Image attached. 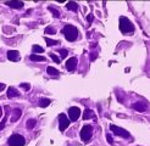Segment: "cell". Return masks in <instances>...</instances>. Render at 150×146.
Wrapping results in <instances>:
<instances>
[{
    "instance_id": "obj_1",
    "label": "cell",
    "mask_w": 150,
    "mask_h": 146,
    "mask_svg": "<svg viewBox=\"0 0 150 146\" xmlns=\"http://www.w3.org/2000/svg\"><path fill=\"white\" fill-rule=\"evenodd\" d=\"M62 33L65 34V38L69 40V41H73L77 39L78 36V31L77 28L74 26H71V25H66L62 29Z\"/></svg>"
},
{
    "instance_id": "obj_2",
    "label": "cell",
    "mask_w": 150,
    "mask_h": 146,
    "mask_svg": "<svg viewBox=\"0 0 150 146\" xmlns=\"http://www.w3.org/2000/svg\"><path fill=\"white\" fill-rule=\"evenodd\" d=\"M120 31H121L123 34L128 33V32H133L134 31V26L127 17L121 16L120 17Z\"/></svg>"
},
{
    "instance_id": "obj_3",
    "label": "cell",
    "mask_w": 150,
    "mask_h": 146,
    "mask_svg": "<svg viewBox=\"0 0 150 146\" xmlns=\"http://www.w3.org/2000/svg\"><path fill=\"white\" fill-rule=\"evenodd\" d=\"M7 144L9 146H23L26 144L25 141V138L20 135V134H13L9 138V140H7Z\"/></svg>"
},
{
    "instance_id": "obj_4",
    "label": "cell",
    "mask_w": 150,
    "mask_h": 146,
    "mask_svg": "<svg viewBox=\"0 0 150 146\" xmlns=\"http://www.w3.org/2000/svg\"><path fill=\"white\" fill-rule=\"evenodd\" d=\"M79 135H81V139L83 141H88L89 139L92 138V135H93V128L91 126H88V124H86V126L82 128Z\"/></svg>"
},
{
    "instance_id": "obj_5",
    "label": "cell",
    "mask_w": 150,
    "mask_h": 146,
    "mask_svg": "<svg viewBox=\"0 0 150 146\" xmlns=\"http://www.w3.org/2000/svg\"><path fill=\"white\" fill-rule=\"evenodd\" d=\"M110 130L114 131V134L121 136V138H125V139L129 138V133H128V131L125 130L123 128H120V127L115 126V124H111V126H110Z\"/></svg>"
},
{
    "instance_id": "obj_6",
    "label": "cell",
    "mask_w": 150,
    "mask_h": 146,
    "mask_svg": "<svg viewBox=\"0 0 150 146\" xmlns=\"http://www.w3.org/2000/svg\"><path fill=\"white\" fill-rule=\"evenodd\" d=\"M69 116H70V122H76L79 116H81V110L78 107H70L69 110Z\"/></svg>"
},
{
    "instance_id": "obj_7",
    "label": "cell",
    "mask_w": 150,
    "mask_h": 146,
    "mask_svg": "<svg viewBox=\"0 0 150 146\" xmlns=\"http://www.w3.org/2000/svg\"><path fill=\"white\" fill-rule=\"evenodd\" d=\"M59 119H60V124H59V129L60 131H64L65 129H67V127L70 126V119L66 117V114L61 113L59 116Z\"/></svg>"
},
{
    "instance_id": "obj_8",
    "label": "cell",
    "mask_w": 150,
    "mask_h": 146,
    "mask_svg": "<svg viewBox=\"0 0 150 146\" xmlns=\"http://www.w3.org/2000/svg\"><path fill=\"white\" fill-rule=\"evenodd\" d=\"M76 66H77V58L76 57H71L66 62V69L72 72V71L76 69Z\"/></svg>"
},
{
    "instance_id": "obj_9",
    "label": "cell",
    "mask_w": 150,
    "mask_h": 146,
    "mask_svg": "<svg viewBox=\"0 0 150 146\" xmlns=\"http://www.w3.org/2000/svg\"><path fill=\"white\" fill-rule=\"evenodd\" d=\"M7 58L10 61H18L20 60V53L17 50H10L7 51Z\"/></svg>"
},
{
    "instance_id": "obj_10",
    "label": "cell",
    "mask_w": 150,
    "mask_h": 146,
    "mask_svg": "<svg viewBox=\"0 0 150 146\" xmlns=\"http://www.w3.org/2000/svg\"><path fill=\"white\" fill-rule=\"evenodd\" d=\"M132 107L138 112H144L146 110V104L145 102H134V104L132 105Z\"/></svg>"
},
{
    "instance_id": "obj_11",
    "label": "cell",
    "mask_w": 150,
    "mask_h": 146,
    "mask_svg": "<svg viewBox=\"0 0 150 146\" xmlns=\"http://www.w3.org/2000/svg\"><path fill=\"white\" fill-rule=\"evenodd\" d=\"M20 95V93L15 89L13 86H9L7 88V98L9 99H12V98H17Z\"/></svg>"
},
{
    "instance_id": "obj_12",
    "label": "cell",
    "mask_w": 150,
    "mask_h": 146,
    "mask_svg": "<svg viewBox=\"0 0 150 146\" xmlns=\"http://www.w3.org/2000/svg\"><path fill=\"white\" fill-rule=\"evenodd\" d=\"M5 5L12 7V9H22L25 4L22 3V1H6Z\"/></svg>"
},
{
    "instance_id": "obj_13",
    "label": "cell",
    "mask_w": 150,
    "mask_h": 146,
    "mask_svg": "<svg viewBox=\"0 0 150 146\" xmlns=\"http://www.w3.org/2000/svg\"><path fill=\"white\" fill-rule=\"evenodd\" d=\"M21 114H22V111H21L20 108H16L13 111V116L11 117V122H16L20 118V117H21Z\"/></svg>"
},
{
    "instance_id": "obj_14",
    "label": "cell",
    "mask_w": 150,
    "mask_h": 146,
    "mask_svg": "<svg viewBox=\"0 0 150 146\" xmlns=\"http://www.w3.org/2000/svg\"><path fill=\"white\" fill-rule=\"evenodd\" d=\"M82 117H83V119H89V118H93V117H94V113H93L92 110L87 108L86 111L83 112V116H82Z\"/></svg>"
},
{
    "instance_id": "obj_15",
    "label": "cell",
    "mask_w": 150,
    "mask_h": 146,
    "mask_svg": "<svg viewBox=\"0 0 150 146\" xmlns=\"http://www.w3.org/2000/svg\"><path fill=\"white\" fill-rule=\"evenodd\" d=\"M66 6H67V9L72 10V11H77V10H78V4L74 3V1H69Z\"/></svg>"
},
{
    "instance_id": "obj_16",
    "label": "cell",
    "mask_w": 150,
    "mask_h": 146,
    "mask_svg": "<svg viewBox=\"0 0 150 146\" xmlns=\"http://www.w3.org/2000/svg\"><path fill=\"white\" fill-rule=\"evenodd\" d=\"M47 72H48V74H50V76H54V77L59 76V73H60V72H59L56 68L51 67V66H49V67L47 68Z\"/></svg>"
},
{
    "instance_id": "obj_17",
    "label": "cell",
    "mask_w": 150,
    "mask_h": 146,
    "mask_svg": "<svg viewBox=\"0 0 150 146\" xmlns=\"http://www.w3.org/2000/svg\"><path fill=\"white\" fill-rule=\"evenodd\" d=\"M29 58H31L32 61H45V57L44 56H39V55H37V54H32L31 56H29Z\"/></svg>"
},
{
    "instance_id": "obj_18",
    "label": "cell",
    "mask_w": 150,
    "mask_h": 146,
    "mask_svg": "<svg viewBox=\"0 0 150 146\" xmlns=\"http://www.w3.org/2000/svg\"><path fill=\"white\" fill-rule=\"evenodd\" d=\"M50 100L49 99H40V101H39V106L40 107H48L49 105H50Z\"/></svg>"
},
{
    "instance_id": "obj_19",
    "label": "cell",
    "mask_w": 150,
    "mask_h": 146,
    "mask_svg": "<svg viewBox=\"0 0 150 146\" xmlns=\"http://www.w3.org/2000/svg\"><path fill=\"white\" fill-rule=\"evenodd\" d=\"M35 124H37V121L35 119H28L26 127H27V129H33L35 127Z\"/></svg>"
},
{
    "instance_id": "obj_20",
    "label": "cell",
    "mask_w": 150,
    "mask_h": 146,
    "mask_svg": "<svg viewBox=\"0 0 150 146\" xmlns=\"http://www.w3.org/2000/svg\"><path fill=\"white\" fill-rule=\"evenodd\" d=\"M44 39H45L47 45H48V46H54V45H56V44H59V41H57V40H52V39L48 38V36H45Z\"/></svg>"
},
{
    "instance_id": "obj_21",
    "label": "cell",
    "mask_w": 150,
    "mask_h": 146,
    "mask_svg": "<svg viewBox=\"0 0 150 146\" xmlns=\"http://www.w3.org/2000/svg\"><path fill=\"white\" fill-rule=\"evenodd\" d=\"M48 10H49L50 12H52V15H54V17H56V18H59V17H60V12H59L56 9H54L52 6H49V7H48Z\"/></svg>"
},
{
    "instance_id": "obj_22",
    "label": "cell",
    "mask_w": 150,
    "mask_h": 146,
    "mask_svg": "<svg viewBox=\"0 0 150 146\" xmlns=\"http://www.w3.org/2000/svg\"><path fill=\"white\" fill-rule=\"evenodd\" d=\"M32 50H33V53H40V54L44 53V49L42 46H39V45H33Z\"/></svg>"
},
{
    "instance_id": "obj_23",
    "label": "cell",
    "mask_w": 150,
    "mask_h": 146,
    "mask_svg": "<svg viewBox=\"0 0 150 146\" xmlns=\"http://www.w3.org/2000/svg\"><path fill=\"white\" fill-rule=\"evenodd\" d=\"M56 33V29L54 27H47L45 28V34H55Z\"/></svg>"
},
{
    "instance_id": "obj_24",
    "label": "cell",
    "mask_w": 150,
    "mask_h": 146,
    "mask_svg": "<svg viewBox=\"0 0 150 146\" xmlns=\"http://www.w3.org/2000/svg\"><path fill=\"white\" fill-rule=\"evenodd\" d=\"M59 54H60V56H61V58H65L69 53H67L66 49H60V50H59Z\"/></svg>"
},
{
    "instance_id": "obj_25",
    "label": "cell",
    "mask_w": 150,
    "mask_h": 146,
    "mask_svg": "<svg viewBox=\"0 0 150 146\" xmlns=\"http://www.w3.org/2000/svg\"><path fill=\"white\" fill-rule=\"evenodd\" d=\"M7 113H9V112H6V113H5V117L3 118V122L0 123V130H1V129L5 127V122H6V119H7Z\"/></svg>"
},
{
    "instance_id": "obj_26",
    "label": "cell",
    "mask_w": 150,
    "mask_h": 146,
    "mask_svg": "<svg viewBox=\"0 0 150 146\" xmlns=\"http://www.w3.org/2000/svg\"><path fill=\"white\" fill-rule=\"evenodd\" d=\"M50 57L52 58V60H54V62H55V63H60V58H59L55 54H50Z\"/></svg>"
},
{
    "instance_id": "obj_27",
    "label": "cell",
    "mask_w": 150,
    "mask_h": 146,
    "mask_svg": "<svg viewBox=\"0 0 150 146\" xmlns=\"http://www.w3.org/2000/svg\"><path fill=\"white\" fill-rule=\"evenodd\" d=\"M21 88L25 90H29V88H31V85H29L28 83H21Z\"/></svg>"
},
{
    "instance_id": "obj_28",
    "label": "cell",
    "mask_w": 150,
    "mask_h": 146,
    "mask_svg": "<svg viewBox=\"0 0 150 146\" xmlns=\"http://www.w3.org/2000/svg\"><path fill=\"white\" fill-rule=\"evenodd\" d=\"M87 21L89 22V23H92V22L94 21V16H93V15H92V13H89V15H88V16H87Z\"/></svg>"
},
{
    "instance_id": "obj_29",
    "label": "cell",
    "mask_w": 150,
    "mask_h": 146,
    "mask_svg": "<svg viewBox=\"0 0 150 146\" xmlns=\"http://www.w3.org/2000/svg\"><path fill=\"white\" fill-rule=\"evenodd\" d=\"M106 139H108V142H109V144H111V145L114 144V140H112V138L110 136V134H108V135H106Z\"/></svg>"
},
{
    "instance_id": "obj_30",
    "label": "cell",
    "mask_w": 150,
    "mask_h": 146,
    "mask_svg": "<svg viewBox=\"0 0 150 146\" xmlns=\"http://www.w3.org/2000/svg\"><path fill=\"white\" fill-rule=\"evenodd\" d=\"M4 89H5V84L4 83H0V91L4 90Z\"/></svg>"
},
{
    "instance_id": "obj_31",
    "label": "cell",
    "mask_w": 150,
    "mask_h": 146,
    "mask_svg": "<svg viewBox=\"0 0 150 146\" xmlns=\"http://www.w3.org/2000/svg\"><path fill=\"white\" fill-rule=\"evenodd\" d=\"M95 57H96V53H94V54L92 55V60H95Z\"/></svg>"
},
{
    "instance_id": "obj_32",
    "label": "cell",
    "mask_w": 150,
    "mask_h": 146,
    "mask_svg": "<svg viewBox=\"0 0 150 146\" xmlns=\"http://www.w3.org/2000/svg\"><path fill=\"white\" fill-rule=\"evenodd\" d=\"M1 114H3V108L0 107V117H1Z\"/></svg>"
}]
</instances>
